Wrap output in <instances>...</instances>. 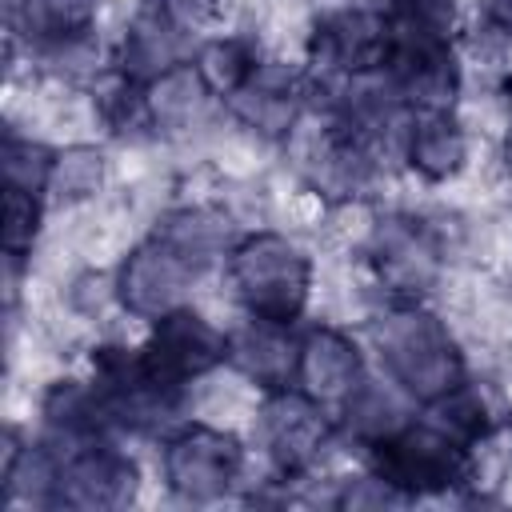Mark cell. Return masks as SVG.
Masks as SVG:
<instances>
[{
	"label": "cell",
	"mask_w": 512,
	"mask_h": 512,
	"mask_svg": "<svg viewBox=\"0 0 512 512\" xmlns=\"http://www.w3.org/2000/svg\"><path fill=\"white\" fill-rule=\"evenodd\" d=\"M376 348H380V360L392 372V380L424 404L444 396L448 388L464 384V360H460L448 328L412 304H400L388 316H380Z\"/></svg>",
	"instance_id": "6da1fadb"
},
{
	"label": "cell",
	"mask_w": 512,
	"mask_h": 512,
	"mask_svg": "<svg viewBox=\"0 0 512 512\" xmlns=\"http://www.w3.org/2000/svg\"><path fill=\"white\" fill-rule=\"evenodd\" d=\"M228 280L252 316L292 324L308 304L312 264L292 240H284L276 232H256L232 248Z\"/></svg>",
	"instance_id": "7a4b0ae2"
},
{
	"label": "cell",
	"mask_w": 512,
	"mask_h": 512,
	"mask_svg": "<svg viewBox=\"0 0 512 512\" xmlns=\"http://www.w3.org/2000/svg\"><path fill=\"white\" fill-rule=\"evenodd\" d=\"M376 460H380V476L392 480L404 496L444 492V488H456L472 476L468 448L432 424H424V428L408 424L392 440L376 444Z\"/></svg>",
	"instance_id": "3957f363"
},
{
	"label": "cell",
	"mask_w": 512,
	"mask_h": 512,
	"mask_svg": "<svg viewBox=\"0 0 512 512\" xmlns=\"http://www.w3.org/2000/svg\"><path fill=\"white\" fill-rule=\"evenodd\" d=\"M244 468V452L232 432L216 424H192L164 448V480L184 500L224 496Z\"/></svg>",
	"instance_id": "277c9868"
},
{
	"label": "cell",
	"mask_w": 512,
	"mask_h": 512,
	"mask_svg": "<svg viewBox=\"0 0 512 512\" xmlns=\"http://www.w3.org/2000/svg\"><path fill=\"white\" fill-rule=\"evenodd\" d=\"M220 360H228L224 332L192 308H176V312L160 316L152 340L144 344L148 372L168 388H184L188 380L208 376Z\"/></svg>",
	"instance_id": "5b68a950"
},
{
	"label": "cell",
	"mask_w": 512,
	"mask_h": 512,
	"mask_svg": "<svg viewBox=\"0 0 512 512\" xmlns=\"http://www.w3.org/2000/svg\"><path fill=\"white\" fill-rule=\"evenodd\" d=\"M196 264H188L176 248H168L164 240H148L140 248L128 252V260L120 264L116 288H120V304L124 312L140 316V320H160L176 308H184V296L196 280Z\"/></svg>",
	"instance_id": "8992f818"
},
{
	"label": "cell",
	"mask_w": 512,
	"mask_h": 512,
	"mask_svg": "<svg viewBox=\"0 0 512 512\" xmlns=\"http://www.w3.org/2000/svg\"><path fill=\"white\" fill-rule=\"evenodd\" d=\"M312 60L324 72L336 76H364L372 68H384L388 56V24L372 8L348 4L340 12H328L308 40Z\"/></svg>",
	"instance_id": "52a82bcc"
},
{
	"label": "cell",
	"mask_w": 512,
	"mask_h": 512,
	"mask_svg": "<svg viewBox=\"0 0 512 512\" xmlns=\"http://www.w3.org/2000/svg\"><path fill=\"white\" fill-rule=\"evenodd\" d=\"M256 428L280 472H304L328 440V420L320 412V400L288 388H276V396L260 408Z\"/></svg>",
	"instance_id": "ba28073f"
},
{
	"label": "cell",
	"mask_w": 512,
	"mask_h": 512,
	"mask_svg": "<svg viewBox=\"0 0 512 512\" xmlns=\"http://www.w3.org/2000/svg\"><path fill=\"white\" fill-rule=\"evenodd\" d=\"M136 492V468L108 444H76L72 456L60 460V488L56 504L72 508H120Z\"/></svg>",
	"instance_id": "9c48e42d"
},
{
	"label": "cell",
	"mask_w": 512,
	"mask_h": 512,
	"mask_svg": "<svg viewBox=\"0 0 512 512\" xmlns=\"http://www.w3.org/2000/svg\"><path fill=\"white\" fill-rule=\"evenodd\" d=\"M368 240H372L376 272L396 296L408 300L436 284V252L440 248L420 220H404V216L380 220V224H372Z\"/></svg>",
	"instance_id": "30bf717a"
},
{
	"label": "cell",
	"mask_w": 512,
	"mask_h": 512,
	"mask_svg": "<svg viewBox=\"0 0 512 512\" xmlns=\"http://www.w3.org/2000/svg\"><path fill=\"white\" fill-rule=\"evenodd\" d=\"M228 360L240 376H248L260 388H288V380H296L300 368V344L288 336V324L252 316L228 340Z\"/></svg>",
	"instance_id": "8fae6325"
},
{
	"label": "cell",
	"mask_w": 512,
	"mask_h": 512,
	"mask_svg": "<svg viewBox=\"0 0 512 512\" xmlns=\"http://www.w3.org/2000/svg\"><path fill=\"white\" fill-rule=\"evenodd\" d=\"M296 380L304 384V392L320 404H332L364 380V364H360V352L356 344L336 332V328H316L308 332V340L300 344V368H296Z\"/></svg>",
	"instance_id": "7c38bea8"
},
{
	"label": "cell",
	"mask_w": 512,
	"mask_h": 512,
	"mask_svg": "<svg viewBox=\"0 0 512 512\" xmlns=\"http://www.w3.org/2000/svg\"><path fill=\"white\" fill-rule=\"evenodd\" d=\"M176 64H184V28L172 24L160 4L140 8L120 44V76L152 84Z\"/></svg>",
	"instance_id": "4fadbf2b"
},
{
	"label": "cell",
	"mask_w": 512,
	"mask_h": 512,
	"mask_svg": "<svg viewBox=\"0 0 512 512\" xmlns=\"http://www.w3.org/2000/svg\"><path fill=\"white\" fill-rule=\"evenodd\" d=\"M404 152H408V164L424 180L440 184V180H452L464 172L468 136L456 120H448V112H420V120H412V128H408Z\"/></svg>",
	"instance_id": "5bb4252c"
},
{
	"label": "cell",
	"mask_w": 512,
	"mask_h": 512,
	"mask_svg": "<svg viewBox=\"0 0 512 512\" xmlns=\"http://www.w3.org/2000/svg\"><path fill=\"white\" fill-rule=\"evenodd\" d=\"M156 240H164L168 248H176L188 264L204 268L208 260H216L228 240H232V220L220 208L196 204V208H172L160 224H156Z\"/></svg>",
	"instance_id": "9a60e30c"
},
{
	"label": "cell",
	"mask_w": 512,
	"mask_h": 512,
	"mask_svg": "<svg viewBox=\"0 0 512 512\" xmlns=\"http://www.w3.org/2000/svg\"><path fill=\"white\" fill-rule=\"evenodd\" d=\"M344 428L356 440H364V444L376 448V444H384V440H392L396 432L408 428V404H404V396L392 384L364 376L344 396Z\"/></svg>",
	"instance_id": "2e32d148"
},
{
	"label": "cell",
	"mask_w": 512,
	"mask_h": 512,
	"mask_svg": "<svg viewBox=\"0 0 512 512\" xmlns=\"http://www.w3.org/2000/svg\"><path fill=\"white\" fill-rule=\"evenodd\" d=\"M388 48H448L456 28L452 0H392Z\"/></svg>",
	"instance_id": "e0dca14e"
},
{
	"label": "cell",
	"mask_w": 512,
	"mask_h": 512,
	"mask_svg": "<svg viewBox=\"0 0 512 512\" xmlns=\"http://www.w3.org/2000/svg\"><path fill=\"white\" fill-rule=\"evenodd\" d=\"M208 104V84L196 64H176L148 84V112L156 128H192Z\"/></svg>",
	"instance_id": "ac0fdd59"
},
{
	"label": "cell",
	"mask_w": 512,
	"mask_h": 512,
	"mask_svg": "<svg viewBox=\"0 0 512 512\" xmlns=\"http://www.w3.org/2000/svg\"><path fill=\"white\" fill-rule=\"evenodd\" d=\"M256 52L248 40L240 36H224V40H208L196 52V72L208 84V92L216 96H236L252 76H256Z\"/></svg>",
	"instance_id": "d6986e66"
},
{
	"label": "cell",
	"mask_w": 512,
	"mask_h": 512,
	"mask_svg": "<svg viewBox=\"0 0 512 512\" xmlns=\"http://www.w3.org/2000/svg\"><path fill=\"white\" fill-rule=\"evenodd\" d=\"M428 408H432L428 424L440 428L444 436H452V440L464 444V448L480 444V440L488 436V428H492V416H488L484 396H480L476 388H464V384H456V388H448L444 396L428 400Z\"/></svg>",
	"instance_id": "ffe728a7"
},
{
	"label": "cell",
	"mask_w": 512,
	"mask_h": 512,
	"mask_svg": "<svg viewBox=\"0 0 512 512\" xmlns=\"http://www.w3.org/2000/svg\"><path fill=\"white\" fill-rule=\"evenodd\" d=\"M0 168H4V188H24V192H44L52 184V168H56V152H48L40 140L32 136H4V152H0Z\"/></svg>",
	"instance_id": "44dd1931"
},
{
	"label": "cell",
	"mask_w": 512,
	"mask_h": 512,
	"mask_svg": "<svg viewBox=\"0 0 512 512\" xmlns=\"http://www.w3.org/2000/svg\"><path fill=\"white\" fill-rule=\"evenodd\" d=\"M104 184V156L88 144H72L64 152H56V168H52V196L64 204H80L88 196H96Z\"/></svg>",
	"instance_id": "7402d4cb"
},
{
	"label": "cell",
	"mask_w": 512,
	"mask_h": 512,
	"mask_svg": "<svg viewBox=\"0 0 512 512\" xmlns=\"http://www.w3.org/2000/svg\"><path fill=\"white\" fill-rule=\"evenodd\" d=\"M40 196L24 188H4V256L32 252L40 236Z\"/></svg>",
	"instance_id": "603a6c76"
},
{
	"label": "cell",
	"mask_w": 512,
	"mask_h": 512,
	"mask_svg": "<svg viewBox=\"0 0 512 512\" xmlns=\"http://www.w3.org/2000/svg\"><path fill=\"white\" fill-rule=\"evenodd\" d=\"M68 304H72V312H76L80 320H96V324H100L112 308H124L116 280L104 276V272H84V276H76L72 288H68Z\"/></svg>",
	"instance_id": "cb8c5ba5"
},
{
	"label": "cell",
	"mask_w": 512,
	"mask_h": 512,
	"mask_svg": "<svg viewBox=\"0 0 512 512\" xmlns=\"http://www.w3.org/2000/svg\"><path fill=\"white\" fill-rule=\"evenodd\" d=\"M156 4H160L164 16H168L172 24H180L184 32L208 24V20L216 16V8H220V0H156Z\"/></svg>",
	"instance_id": "d4e9b609"
},
{
	"label": "cell",
	"mask_w": 512,
	"mask_h": 512,
	"mask_svg": "<svg viewBox=\"0 0 512 512\" xmlns=\"http://www.w3.org/2000/svg\"><path fill=\"white\" fill-rule=\"evenodd\" d=\"M488 20H492L504 36H512V0H488Z\"/></svg>",
	"instance_id": "484cf974"
},
{
	"label": "cell",
	"mask_w": 512,
	"mask_h": 512,
	"mask_svg": "<svg viewBox=\"0 0 512 512\" xmlns=\"http://www.w3.org/2000/svg\"><path fill=\"white\" fill-rule=\"evenodd\" d=\"M352 4H360V8H364V0H352Z\"/></svg>",
	"instance_id": "4316f807"
}]
</instances>
